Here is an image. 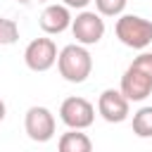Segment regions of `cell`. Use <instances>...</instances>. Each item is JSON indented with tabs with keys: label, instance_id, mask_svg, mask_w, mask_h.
<instances>
[{
	"label": "cell",
	"instance_id": "obj_1",
	"mask_svg": "<svg viewBox=\"0 0 152 152\" xmlns=\"http://www.w3.org/2000/svg\"><path fill=\"white\" fill-rule=\"evenodd\" d=\"M57 69H59V76L64 81L83 83L93 71V57H90L86 45L71 43V45H64L57 52Z\"/></svg>",
	"mask_w": 152,
	"mask_h": 152
},
{
	"label": "cell",
	"instance_id": "obj_2",
	"mask_svg": "<svg viewBox=\"0 0 152 152\" xmlns=\"http://www.w3.org/2000/svg\"><path fill=\"white\" fill-rule=\"evenodd\" d=\"M114 33L126 48L145 50L152 43V21L138 14H119Z\"/></svg>",
	"mask_w": 152,
	"mask_h": 152
},
{
	"label": "cell",
	"instance_id": "obj_3",
	"mask_svg": "<svg viewBox=\"0 0 152 152\" xmlns=\"http://www.w3.org/2000/svg\"><path fill=\"white\" fill-rule=\"evenodd\" d=\"M55 114L48 109V107H40V104H33L26 109V116H24V131L26 135L33 140V142H48L55 138Z\"/></svg>",
	"mask_w": 152,
	"mask_h": 152
},
{
	"label": "cell",
	"instance_id": "obj_4",
	"mask_svg": "<svg viewBox=\"0 0 152 152\" xmlns=\"http://www.w3.org/2000/svg\"><path fill=\"white\" fill-rule=\"evenodd\" d=\"M69 28H71L76 43H81V45H95L104 36V19L97 12L81 10L76 14V19H71V26Z\"/></svg>",
	"mask_w": 152,
	"mask_h": 152
},
{
	"label": "cell",
	"instance_id": "obj_5",
	"mask_svg": "<svg viewBox=\"0 0 152 152\" xmlns=\"http://www.w3.org/2000/svg\"><path fill=\"white\" fill-rule=\"evenodd\" d=\"M59 119L64 126L69 128H90L93 121H95V107L86 100V97H66L62 104H59Z\"/></svg>",
	"mask_w": 152,
	"mask_h": 152
},
{
	"label": "cell",
	"instance_id": "obj_6",
	"mask_svg": "<svg viewBox=\"0 0 152 152\" xmlns=\"http://www.w3.org/2000/svg\"><path fill=\"white\" fill-rule=\"evenodd\" d=\"M24 62L31 71H48L57 64V45L52 38H33L24 50Z\"/></svg>",
	"mask_w": 152,
	"mask_h": 152
},
{
	"label": "cell",
	"instance_id": "obj_7",
	"mask_svg": "<svg viewBox=\"0 0 152 152\" xmlns=\"http://www.w3.org/2000/svg\"><path fill=\"white\" fill-rule=\"evenodd\" d=\"M131 102L124 97L121 90H114V88H107L100 93L97 97V114L107 121V124H121L128 119L131 114Z\"/></svg>",
	"mask_w": 152,
	"mask_h": 152
},
{
	"label": "cell",
	"instance_id": "obj_8",
	"mask_svg": "<svg viewBox=\"0 0 152 152\" xmlns=\"http://www.w3.org/2000/svg\"><path fill=\"white\" fill-rule=\"evenodd\" d=\"M119 90L124 93V97L128 102H142L145 97H150L152 93V76H147L145 71L135 69L133 64H128V69L121 76V86Z\"/></svg>",
	"mask_w": 152,
	"mask_h": 152
},
{
	"label": "cell",
	"instance_id": "obj_9",
	"mask_svg": "<svg viewBox=\"0 0 152 152\" xmlns=\"http://www.w3.org/2000/svg\"><path fill=\"white\" fill-rule=\"evenodd\" d=\"M71 12H69V7L62 2V5H48L43 12H40V19H38V24H40V28L48 33V36H57V33H64L69 26H71Z\"/></svg>",
	"mask_w": 152,
	"mask_h": 152
},
{
	"label": "cell",
	"instance_id": "obj_10",
	"mask_svg": "<svg viewBox=\"0 0 152 152\" xmlns=\"http://www.w3.org/2000/svg\"><path fill=\"white\" fill-rule=\"evenodd\" d=\"M59 152H90L93 150V142L86 133H81V128H69L59 142H57Z\"/></svg>",
	"mask_w": 152,
	"mask_h": 152
},
{
	"label": "cell",
	"instance_id": "obj_11",
	"mask_svg": "<svg viewBox=\"0 0 152 152\" xmlns=\"http://www.w3.org/2000/svg\"><path fill=\"white\" fill-rule=\"evenodd\" d=\"M133 133L138 138H152V107H140L133 114Z\"/></svg>",
	"mask_w": 152,
	"mask_h": 152
},
{
	"label": "cell",
	"instance_id": "obj_12",
	"mask_svg": "<svg viewBox=\"0 0 152 152\" xmlns=\"http://www.w3.org/2000/svg\"><path fill=\"white\" fill-rule=\"evenodd\" d=\"M128 0H95V10L102 17H119L124 14Z\"/></svg>",
	"mask_w": 152,
	"mask_h": 152
},
{
	"label": "cell",
	"instance_id": "obj_13",
	"mask_svg": "<svg viewBox=\"0 0 152 152\" xmlns=\"http://www.w3.org/2000/svg\"><path fill=\"white\" fill-rule=\"evenodd\" d=\"M19 40V26L17 21L7 19V17H0V45H12Z\"/></svg>",
	"mask_w": 152,
	"mask_h": 152
},
{
	"label": "cell",
	"instance_id": "obj_14",
	"mask_svg": "<svg viewBox=\"0 0 152 152\" xmlns=\"http://www.w3.org/2000/svg\"><path fill=\"white\" fill-rule=\"evenodd\" d=\"M62 2H64L69 10H86L90 0H62Z\"/></svg>",
	"mask_w": 152,
	"mask_h": 152
},
{
	"label": "cell",
	"instance_id": "obj_15",
	"mask_svg": "<svg viewBox=\"0 0 152 152\" xmlns=\"http://www.w3.org/2000/svg\"><path fill=\"white\" fill-rule=\"evenodd\" d=\"M5 114H7V107H5V102H2V100H0V121H2V119H5Z\"/></svg>",
	"mask_w": 152,
	"mask_h": 152
},
{
	"label": "cell",
	"instance_id": "obj_16",
	"mask_svg": "<svg viewBox=\"0 0 152 152\" xmlns=\"http://www.w3.org/2000/svg\"><path fill=\"white\" fill-rule=\"evenodd\" d=\"M17 2H21V5H33V2H48V0H17Z\"/></svg>",
	"mask_w": 152,
	"mask_h": 152
}]
</instances>
